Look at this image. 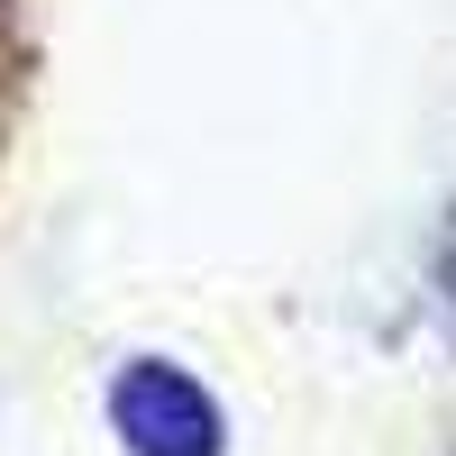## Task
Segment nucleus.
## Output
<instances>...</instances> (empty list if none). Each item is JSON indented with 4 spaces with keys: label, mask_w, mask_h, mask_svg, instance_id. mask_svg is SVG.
<instances>
[{
    "label": "nucleus",
    "mask_w": 456,
    "mask_h": 456,
    "mask_svg": "<svg viewBox=\"0 0 456 456\" xmlns=\"http://www.w3.org/2000/svg\"><path fill=\"white\" fill-rule=\"evenodd\" d=\"M110 429H119L128 456H219L228 420L201 393V374H183L165 356H128L110 374Z\"/></svg>",
    "instance_id": "nucleus-1"
},
{
    "label": "nucleus",
    "mask_w": 456,
    "mask_h": 456,
    "mask_svg": "<svg viewBox=\"0 0 456 456\" xmlns=\"http://www.w3.org/2000/svg\"><path fill=\"white\" fill-rule=\"evenodd\" d=\"M438 311H447V329H456V210H447V228H438Z\"/></svg>",
    "instance_id": "nucleus-2"
}]
</instances>
